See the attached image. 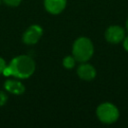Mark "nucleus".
<instances>
[{
  "mask_svg": "<svg viewBox=\"0 0 128 128\" xmlns=\"http://www.w3.org/2000/svg\"><path fill=\"white\" fill-rule=\"evenodd\" d=\"M35 71V62L28 55H19L11 60L5 68V76H14L16 78H29Z\"/></svg>",
  "mask_w": 128,
  "mask_h": 128,
  "instance_id": "1",
  "label": "nucleus"
},
{
  "mask_svg": "<svg viewBox=\"0 0 128 128\" xmlns=\"http://www.w3.org/2000/svg\"><path fill=\"white\" fill-rule=\"evenodd\" d=\"M72 53L76 61L81 63L88 61L94 53V46L92 41L87 37H80L76 39L73 44Z\"/></svg>",
  "mask_w": 128,
  "mask_h": 128,
  "instance_id": "2",
  "label": "nucleus"
},
{
  "mask_svg": "<svg viewBox=\"0 0 128 128\" xmlns=\"http://www.w3.org/2000/svg\"><path fill=\"white\" fill-rule=\"evenodd\" d=\"M96 114H97L98 119L101 122L105 123V124L114 123L119 118V110H118V108L114 104H112L110 102H105V103L100 104L97 107Z\"/></svg>",
  "mask_w": 128,
  "mask_h": 128,
  "instance_id": "3",
  "label": "nucleus"
},
{
  "mask_svg": "<svg viewBox=\"0 0 128 128\" xmlns=\"http://www.w3.org/2000/svg\"><path fill=\"white\" fill-rule=\"evenodd\" d=\"M125 37V31L121 26L112 25L109 26L105 31V38L109 43L117 44L123 41Z\"/></svg>",
  "mask_w": 128,
  "mask_h": 128,
  "instance_id": "4",
  "label": "nucleus"
},
{
  "mask_svg": "<svg viewBox=\"0 0 128 128\" xmlns=\"http://www.w3.org/2000/svg\"><path fill=\"white\" fill-rule=\"evenodd\" d=\"M43 29L39 25H32L30 26L23 34V42L27 45H33L38 42L40 37L42 36Z\"/></svg>",
  "mask_w": 128,
  "mask_h": 128,
  "instance_id": "5",
  "label": "nucleus"
},
{
  "mask_svg": "<svg viewBox=\"0 0 128 128\" xmlns=\"http://www.w3.org/2000/svg\"><path fill=\"white\" fill-rule=\"evenodd\" d=\"M77 74L82 80L91 81L96 76V70L92 65L82 62V64H80L77 69Z\"/></svg>",
  "mask_w": 128,
  "mask_h": 128,
  "instance_id": "6",
  "label": "nucleus"
},
{
  "mask_svg": "<svg viewBox=\"0 0 128 128\" xmlns=\"http://www.w3.org/2000/svg\"><path fill=\"white\" fill-rule=\"evenodd\" d=\"M44 6L49 13L59 14L64 10L66 0H44Z\"/></svg>",
  "mask_w": 128,
  "mask_h": 128,
  "instance_id": "7",
  "label": "nucleus"
},
{
  "mask_svg": "<svg viewBox=\"0 0 128 128\" xmlns=\"http://www.w3.org/2000/svg\"><path fill=\"white\" fill-rule=\"evenodd\" d=\"M4 88L9 93L15 94V95H21L25 91L24 85L20 81H18L16 79H8V80H6L5 83H4Z\"/></svg>",
  "mask_w": 128,
  "mask_h": 128,
  "instance_id": "8",
  "label": "nucleus"
},
{
  "mask_svg": "<svg viewBox=\"0 0 128 128\" xmlns=\"http://www.w3.org/2000/svg\"><path fill=\"white\" fill-rule=\"evenodd\" d=\"M75 58L73 56H66L63 59V66L67 69H71L75 66Z\"/></svg>",
  "mask_w": 128,
  "mask_h": 128,
  "instance_id": "9",
  "label": "nucleus"
},
{
  "mask_svg": "<svg viewBox=\"0 0 128 128\" xmlns=\"http://www.w3.org/2000/svg\"><path fill=\"white\" fill-rule=\"evenodd\" d=\"M6 5H8V6H11V7H16V6H18L20 3H21V1L22 0H2Z\"/></svg>",
  "mask_w": 128,
  "mask_h": 128,
  "instance_id": "10",
  "label": "nucleus"
},
{
  "mask_svg": "<svg viewBox=\"0 0 128 128\" xmlns=\"http://www.w3.org/2000/svg\"><path fill=\"white\" fill-rule=\"evenodd\" d=\"M8 100V96L5 92L0 91V106H3Z\"/></svg>",
  "mask_w": 128,
  "mask_h": 128,
  "instance_id": "11",
  "label": "nucleus"
},
{
  "mask_svg": "<svg viewBox=\"0 0 128 128\" xmlns=\"http://www.w3.org/2000/svg\"><path fill=\"white\" fill-rule=\"evenodd\" d=\"M6 67H7V64H6L5 60L0 57V74H3V72H4Z\"/></svg>",
  "mask_w": 128,
  "mask_h": 128,
  "instance_id": "12",
  "label": "nucleus"
},
{
  "mask_svg": "<svg viewBox=\"0 0 128 128\" xmlns=\"http://www.w3.org/2000/svg\"><path fill=\"white\" fill-rule=\"evenodd\" d=\"M123 47L126 51H128V36H125L123 39Z\"/></svg>",
  "mask_w": 128,
  "mask_h": 128,
  "instance_id": "13",
  "label": "nucleus"
},
{
  "mask_svg": "<svg viewBox=\"0 0 128 128\" xmlns=\"http://www.w3.org/2000/svg\"><path fill=\"white\" fill-rule=\"evenodd\" d=\"M126 29H127V31H128V19H127V21H126Z\"/></svg>",
  "mask_w": 128,
  "mask_h": 128,
  "instance_id": "14",
  "label": "nucleus"
},
{
  "mask_svg": "<svg viewBox=\"0 0 128 128\" xmlns=\"http://www.w3.org/2000/svg\"><path fill=\"white\" fill-rule=\"evenodd\" d=\"M1 1H2V0H0V4H1Z\"/></svg>",
  "mask_w": 128,
  "mask_h": 128,
  "instance_id": "15",
  "label": "nucleus"
}]
</instances>
